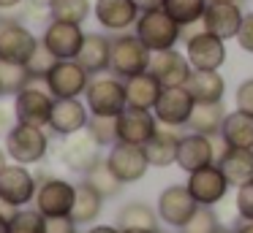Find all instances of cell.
Masks as SVG:
<instances>
[{"label": "cell", "mask_w": 253, "mask_h": 233, "mask_svg": "<svg viewBox=\"0 0 253 233\" xmlns=\"http://www.w3.org/2000/svg\"><path fill=\"white\" fill-rule=\"evenodd\" d=\"M123 233H155V231H147V228H126Z\"/></svg>", "instance_id": "52"}, {"label": "cell", "mask_w": 253, "mask_h": 233, "mask_svg": "<svg viewBox=\"0 0 253 233\" xmlns=\"http://www.w3.org/2000/svg\"><path fill=\"white\" fill-rule=\"evenodd\" d=\"M84 103H87L90 114L98 117H117L123 114V108L128 106V95H126V81L117 76H93L84 90Z\"/></svg>", "instance_id": "5"}, {"label": "cell", "mask_w": 253, "mask_h": 233, "mask_svg": "<svg viewBox=\"0 0 253 233\" xmlns=\"http://www.w3.org/2000/svg\"><path fill=\"white\" fill-rule=\"evenodd\" d=\"M220 171L226 173L231 187L253 182V149H240V146H226L223 155L218 157Z\"/></svg>", "instance_id": "25"}, {"label": "cell", "mask_w": 253, "mask_h": 233, "mask_svg": "<svg viewBox=\"0 0 253 233\" xmlns=\"http://www.w3.org/2000/svg\"><path fill=\"white\" fill-rule=\"evenodd\" d=\"M87 233H123L120 228H115V225H93Z\"/></svg>", "instance_id": "47"}, {"label": "cell", "mask_w": 253, "mask_h": 233, "mask_svg": "<svg viewBox=\"0 0 253 233\" xmlns=\"http://www.w3.org/2000/svg\"><path fill=\"white\" fill-rule=\"evenodd\" d=\"M117 228H147V231H158V211L144 200H131L117 211Z\"/></svg>", "instance_id": "31"}, {"label": "cell", "mask_w": 253, "mask_h": 233, "mask_svg": "<svg viewBox=\"0 0 253 233\" xmlns=\"http://www.w3.org/2000/svg\"><path fill=\"white\" fill-rule=\"evenodd\" d=\"M237 46H240L242 52L253 54V11H248L245 19H242L240 35H237Z\"/></svg>", "instance_id": "42"}, {"label": "cell", "mask_w": 253, "mask_h": 233, "mask_svg": "<svg viewBox=\"0 0 253 233\" xmlns=\"http://www.w3.org/2000/svg\"><path fill=\"white\" fill-rule=\"evenodd\" d=\"M90 122V108L79 98H55L49 117V130L60 138H68L74 133H82Z\"/></svg>", "instance_id": "18"}, {"label": "cell", "mask_w": 253, "mask_h": 233, "mask_svg": "<svg viewBox=\"0 0 253 233\" xmlns=\"http://www.w3.org/2000/svg\"><path fill=\"white\" fill-rule=\"evenodd\" d=\"M33 81L28 65H19V63H6L0 60V98H14L19 90Z\"/></svg>", "instance_id": "34"}, {"label": "cell", "mask_w": 253, "mask_h": 233, "mask_svg": "<svg viewBox=\"0 0 253 233\" xmlns=\"http://www.w3.org/2000/svg\"><path fill=\"white\" fill-rule=\"evenodd\" d=\"M106 163H109L112 173H115L123 184L139 182V179H144L147 168H153L150 160H147V155H144V146L126 144V141H117L115 146H109V152H106Z\"/></svg>", "instance_id": "13"}, {"label": "cell", "mask_w": 253, "mask_h": 233, "mask_svg": "<svg viewBox=\"0 0 253 233\" xmlns=\"http://www.w3.org/2000/svg\"><path fill=\"white\" fill-rule=\"evenodd\" d=\"M93 76L77 63V60H57L44 76L46 90L55 98H82Z\"/></svg>", "instance_id": "10"}, {"label": "cell", "mask_w": 253, "mask_h": 233, "mask_svg": "<svg viewBox=\"0 0 253 233\" xmlns=\"http://www.w3.org/2000/svg\"><path fill=\"white\" fill-rule=\"evenodd\" d=\"M161 90H164V84H161V81L155 79L153 73H150V70H144V73H136V76H131V79H126L128 106L155 108V103H158V98H161Z\"/></svg>", "instance_id": "28"}, {"label": "cell", "mask_w": 253, "mask_h": 233, "mask_svg": "<svg viewBox=\"0 0 253 233\" xmlns=\"http://www.w3.org/2000/svg\"><path fill=\"white\" fill-rule=\"evenodd\" d=\"M218 163V144L215 135L204 133H185L180 135V146H177V168L185 173H193L204 166Z\"/></svg>", "instance_id": "14"}, {"label": "cell", "mask_w": 253, "mask_h": 233, "mask_svg": "<svg viewBox=\"0 0 253 233\" xmlns=\"http://www.w3.org/2000/svg\"><path fill=\"white\" fill-rule=\"evenodd\" d=\"M220 141L226 146H240V149H253V114L234 108L226 114Z\"/></svg>", "instance_id": "26"}, {"label": "cell", "mask_w": 253, "mask_h": 233, "mask_svg": "<svg viewBox=\"0 0 253 233\" xmlns=\"http://www.w3.org/2000/svg\"><path fill=\"white\" fill-rule=\"evenodd\" d=\"M234 206H237V214H240V220H251V222H253V182L237 187Z\"/></svg>", "instance_id": "40"}, {"label": "cell", "mask_w": 253, "mask_h": 233, "mask_svg": "<svg viewBox=\"0 0 253 233\" xmlns=\"http://www.w3.org/2000/svg\"><path fill=\"white\" fill-rule=\"evenodd\" d=\"M177 146H180L177 128H164L161 125L153 138L144 144V155H147L153 168H169V166H177Z\"/></svg>", "instance_id": "24"}, {"label": "cell", "mask_w": 253, "mask_h": 233, "mask_svg": "<svg viewBox=\"0 0 253 233\" xmlns=\"http://www.w3.org/2000/svg\"><path fill=\"white\" fill-rule=\"evenodd\" d=\"M133 33L150 52H166V49H177L182 38V25L171 19L164 8H153L139 14Z\"/></svg>", "instance_id": "1"}, {"label": "cell", "mask_w": 253, "mask_h": 233, "mask_svg": "<svg viewBox=\"0 0 253 233\" xmlns=\"http://www.w3.org/2000/svg\"><path fill=\"white\" fill-rule=\"evenodd\" d=\"M8 166V152H6V146H0V171Z\"/></svg>", "instance_id": "51"}, {"label": "cell", "mask_w": 253, "mask_h": 233, "mask_svg": "<svg viewBox=\"0 0 253 233\" xmlns=\"http://www.w3.org/2000/svg\"><path fill=\"white\" fill-rule=\"evenodd\" d=\"M207 5H210V0H164V11L174 22H180L182 30H188L193 25H202Z\"/></svg>", "instance_id": "32"}, {"label": "cell", "mask_w": 253, "mask_h": 233, "mask_svg": "<svg viewBox=\"0 0 253 233\" xmlns=\"http://www.w3.org/2000/svg\"><path fill=\"white\" fill-rule=\"evenodd\" d=\"M8 225L11 233H46V217L39 209H14L8 214Z\"/></svg>", "instance_id": "37"}, {"label": "cell", "mask_w": 253, "mask_h": 233, "mask_svg": "<svg viewBox=\"0 0 253 233\" xmlns=\"http://www.w3.org/2000/svg\"><path fill=\"white\" fill-rule=\"evenodd\" d=\"M218 233H237V231H234V228H220Z\"/></svg>", "instance_id": "54"}, {"label": "cell", "mask_w": 253, "mask_h": 233, "mask_svg": "<svg viewBox=\"0 0 253 233\" xmlns=\"http://www.w3.org/2000/svg\"><path fill=\"white\" fill-rule=\"evenodd\" d=\"M55 63H57V57L41 43V46L36 49V54L28 60V70H30V76H33V81H44V76L49 73V68Z\"/></svg>", "instance_id": "39"}, {"label": "cell", "mask_w": 253, "mask_h": 233, "mask_svg": "<svg viewBox=\"0 0 253 233\" xmlns=\"http://www.w3.org/2000/svg\"><path fill=\"white\" fill-rule=\"evenodd\" d=\"M25 3H28V0H0V11H17V8H22Z\"/></svg>", "instance_id": "46"}, {"label": "cell", "mask_w": 253, "mask_h": 233, "mask_svg": "<svg viewBox=\"0 0 253 233\" xmlns=\"http://www.w3.org/2000/svg\"><path fill=\"white\" fill-rule=\"evenodd\" d=\"M218 231H220V220L212 206H199L191 220L180 228V233H218Z\"/></svg>", "instance_id": "38"}, {"label": "cell", "mask_w": 253, "mask_h": 233, "mask_svg": "<svg viewBox=\"0 0 253 233\" xmlns=\"http://www.w3.org/2000/svg\"><path fill=\"white\" fill-rule=\"evenodd\" d=\"M39 193H36V209L44 217H71L74 200H77V184L60 176H39Z\"/></svg>", "instance_id": "9"}, {"label": "cell", "mask_w": 253, "mask_h": 233, "mask_svg": "<svg viewBox=\"0 0 253 233\" xmlns=\"http://www.w3.org/2000/svg\"><path fill=\"white\" fill-rule=\"evenodd\" d=\"M153 52L139 41L136 33H117L112 35V60H109V73L117 79H131L136 73L150 70Z\"/></svg>", "instance_id": "2"}, {"label": "cell", "mask_w": 253, "mask_h": 233, "mask_svg": "<svg viewBox=\"0 0 253 233\" xmlns=\"http://www.w3.org/2000/svg\"><path fill=\"white\" fill-rule=\"evenodd\" d=\"M57 160H60L68 171L84 176V173L101 160V146L87 135V130H82V133H74V135H68V138H63L60 149H57Z\"/></svg>", "instance_id": "17"}, {"label": "cell", "mask_w": 253, "mask_h": 233, "mask_svg": "<svg viewBox=\"0 0 253 233\" xmlns=\"http://www.w3.org/2000/svg\"><path fill=\"white\" fill-rule=\"evenodd\" d=\"M196 209H199V203L191 195L188 184H169L166 190H161L158 206H155L158 220L164 222V225H169V228H177V231L191 220Z\"/></svg>", "instance_id": "12"}, {"label": "cell", "mask_w": 253, "mask_h": 233, "mask_svg": "<svg viewBox=\"0 0 253 233\" xmlns=\"http://www.w3.org/2000/svg\"><path fill=\"white\" fill-rule=\"evenodd\" d=\"M210 3H240V0H210Z\"/></svg>", "instance_id": "53"}, {"label": "cell", "mask_w": 253, "mask_h": 233, "mask_svg": "<svg viewBox=\"0 0 253 233\" xmlns=\"http://www.w3.org/2000/svg\"><path fill=\"white\" fill-rule=\"evenodd\" d=\"M0 233H11V225H8V214L0 211Z\"/></svg>", "instance_id": "48"}, {"label": "cell", "mask_w": 253, "mask_h": 233, "mask_svg": "<svg viewBox=\"0 0 253 233\" xmlns=\"http://www.w3.org/2000/svg\"><path fill=\"white\" fill-rule=\"evenodd\" d=\"M28 5H30V8H36V11H46L49 0H28Z\"/></svg>", "instance_id": "50"}, {"label": "cell", "mask_w": 253, "mask_h": 233, "mask_svg": "<svg viewBox=\"0 0 253 233\" xmlns=\"http://www.w3.org/2000/svg\"><path fill=\"white\" fill-rule=\"evenodd\" d=\"M234 103H237V108L253 114V76L245 81H240V87H237V92H234Z\"/></svg>", "instance_id": "41"}, {"label": "cell", "mask_w": 253, "mask_h": 233, "mask_svg": "<svg viewBox=\"0 0 253 233\" xmlns=\"http://www.w3.org/2000/svg\"><path fill=\"white\" fill-rule=\"evenodd\" d=\"M104 200H106L104 195L82 179L77 184V200H74V209H71V220L77 225H93L104 211Z\"/></svg>", "instance_id": "29"}, {"label": "cell", "mask_w": 253, "mask_h": 233, "mask_svg": "<svg viewBox=\"0 0 253 233\" xmlns=\"http://www.w3.org/2000/svg\"><path fill=\"white\" fill-rule=\"evenodd\" d=\"M14 114L17 122L36 125V128H49L52 106H55V95L46 90L44 81H30L25 90H19L14 95Z\"/></svg>", "instance_id": "7"}, {"label": "cell", "mask_w": 253, "mask_h": 233, "mask_svg": "<svg viewBox=\"0 0 253 233\" xmlns=\"http://www.w3.org/2000/svg\"><path fill=\"white\" fill-rule=\"evenodd\" d=\"M158 128H161V122L155 119L153 108L126 106L123 114H117V135H120V141H126V144L144 146L155 135Z\"/></svg>", "instance_id": "19"}, {"label": "cell", "mask_w": 253, "mask_h": 233, "mask_svg": "<svg viewBox=\"0 0 253 233\" xmlns=\"http://www.w3.org/2000/svg\"><path fill=\"white\" fill-rule=\"evenodd\" d=\"M185 87L196 103H220L226 95V79L218 70H193Z\"/></svg>", "instance_id": "27"}, {"label": "cell", "mask_w": 253, "mask_h": 233, "mask_svg": "<svg viewBox=\"0 0 253 233\" xmlns=\"http://www.w3.org/2000/svg\"><path fill=\"white\" fill-rule=\"evenodd\" d=\"M155 233H166V231H155Z\"/></svg>", "instance_id": "55"}, {"label": "cell", "mask_w": 253, "mask_h": 233, "mask_svg": "<svg viewBox=\"0 0 253 233\" xmlns=\"http://www.w3.org/2000/svg\"><path fill=\"white\" fill-rule=\"evenodd\" d=\"M139 11H153V8H164V0H133Z\"/></svg>", "instance_id": "45"}, {"label": "cell", "mask_w": 253, "mask_h": 233, "mask_svg": "<svg viewBox=\"0 0 253 233\" xmlns=\"http://www.w3.org/2000/svg\"><path fill=\"white\" fill-rule=\"evenodd\" d=\"M142 11L136 8L133 0H95L93 16L106 33H128L136 27V19Z\"/></svg>", "instance_id": "20"}, {"label": "cell", "mask_w": 253, "mask_h": 233, "mask_svg": "<svg viewBox=\"0 0 253 233\" xmlns=\"http://www.w3.org/2000/svg\"><path fill=\"white\" fill-rule=\"evenodd\" d=\"M46 14H49V19L84 25L87 16L93 14V3H90V0H49Z\"/></svg>", "instance_id": "33"}, {"label": "cell", "mask_w": 253, "mask_h": 233, "mask_svg": "<svg viewBox=\"0 0 253 233\" xmlns=\"http://www.w3.org/2000/svg\"><path fill=\"white\" fill-rule=\"evenodd\" d=\"M242 19H245V11L240 3H210L204 11L202 27L223 41H237Z\"/></svg>", "instance_id": "21"}, {"label": "cell", "mask_w": 253, "mask_h": 233, "mask_svg": "<svg viewBox=\"0 0 253 233\" xmlns=\"http://www.w3.org/2000/svg\"><path fill=\"white\" fill-rule=\"evenodd\" d=\"M109 60H112V38L104 35V33H87L82 49L77 54V63L90 76H98L109 70Z\"/></svg>", "instance_id": "23"}, {"label": "cell", "mask_w": 253, "mask_h": 233, "mask_svg": "<svg viewBox=\"0 0 253 233\" xmlns=\"http://www.w3.org/2000/svg\"><path fill=\"white\" fill-rule=\"evenodd\" d=\"M185 57L188 63H191L193 70H220L226 63V57H229V52H226V41L218 35H212V33H207L202 27V30H193L188 33L185 38Z\"/></svg>", "instance_id": "8"}, {"label": "cell", "mask_w": 253, "mask_h": 233, "mask_svg": "<svg viewBox=\"0 0 253 233\" xmlns=\"http://www.w3.org/2000/svg\"><path fill=\"white\" fill-rule=\"evenodd\" d=\"M84 182L87 184H93L95 190H98L104 198H112V195H117L120 193V187H123V182L112 173V168H109V163H106V157H101L98 163H95L93 168H90L87 173H84Z\"/></svg>", "instance_id": "35"}, {"label": "cell", "mask_w": 253, "mask_h": 233, "mask_svg": "<svg viewBox=\"0 0 253 233\" xmlns=\"http://www.w3.org/2000/svg\"><path fill=\"white\" fill-rule=\"evenodd\" d=\"M193 108H196V100L188 92V87H164L153 114L164 128L180 130V128H188V119H191Z\"/></svg>", "instance_id": "11"}, {"label": "cell", "mask_w": 253, "mask_h": 233, "mask_svg": "<svg viewBox=\"0 0 253 233\" xmlns=\"http://www.w3.org/2000/svg\"><path fill=\"white\" fill-rule=\"evenodd\" d=\"M150 73H153L164 87H185L188 79H191V73H193V68H191V63H188L185 52L166 49V52H153Z\"/></svg>", "instance_id": "22"}, {"label": "cell", "mask_w": 253, "mask_h": 233, "mask_svg": "<svg viewBox=\"0 0 253 233\" xmlns=\"http://www.w3.org/2000/svg\"><path fill=\"white\" fill-rule=\"evenodd\" d=\"M234 231H237V233H253V222H251V220H242L240 225L234 228Z\"/></svg>", "instance_id": "49"}, {"label": "cell", "mask_w": 253, "mask_h": 233, "mask_svg": "<svg viewBox=\"0 0 253 233\" xmlns=\"http://www.w3.org/2000/svg\"><path fill=\"white\" fill-rule=\"evenodd\" d=\"M87 135L95 141V144L101 146V149H109V146H115L117 141H120V135H117V117H98V114H90V122H87Z\"/></svg>", "instance_id": "36"}, {"label": "cell", "mask_w": 253, "mask_h": 233, "mask_svg": "<svg viewBox=\"0 0 253 233\" xmlns=\"http://www.w3.org/2000/svg\"><path fill=\"white\" fill-rule=\"evenodd\" d=\"M17 125V114H14V103H6L0 98V135L6 138L11 133V128Z\"/></svg>", "instance_id": "43"}, {"label": "cell", "mask_w": 253, "mask_h": 233, "mask_svg": "<svg viewBox=\"0 0 253 233\" xmlns=\"http://www.w3.org/2000/svg\"><path fill=\"white\" fill-rule=\"evenodd\" d=\"M87 33L82 30V25L74 22H60V19H49L41 33V43L55 54L57 60H77L79 49L84 43Z\"/></svg>", "instance_id": "15"}, {"label": "cell", "mask_w": 253, "mask_h": 233, "mask_svg": "<svg viewBox=\"0 0 253 233\" xmlns=\"http://www.w3.org/2000/svg\"><path fill=\"white\" fill-rule=\"evenodd\" d=\"M39 46L41 35H36L19 16H0V60L28 65Z\"/></svg>", "instance_id": "4"}, {"label": "cell", "mask_w": 253, "mask_h": 233, "mask_svg": "<svg viewBox=\"0 0 253 233\" xmlns=\"http://www.w3.org/2000/svg\"><path fill=\"white\" fill-rule=\"evenodd\" d=\"M188 190H191V195L196 198L199 206H215L220 203V200L229 195V179H226V173L220 171L218 163H212V166H204L199 168V171L188 173Z\"/></svg>", "instance_id": "16"}, {"label": "cell", "mask_w": 253, "mask_h": 233, "mask_svg": "<svg viewBox=\"0 0 253 233\" xmlns=\"http://www.w3.org/2000/svg\"><path fill=\"white\" fill-rule=\"evenodd\" d=\"M36 193H39V179L28 166L8 163L0 171V206L22 209V206L36 200Z\"/></svg>", "instance_id": "6"}, {"label": "cell", "mask_w": 253, "mask_h": 233, "mask_svg": "<svg viewBox=\"0 0 253 233\" xmlns=\"http://www.w3.org/2000/svg\"><path fill=\"white\" fill-rule=\"evenodd\" d=\"M3 146L8 152L11 163H22V166H39L49 152V135L46 128H36V125L17 122L11 133L3 138Z\"/></svg>", "instance_id": "3"}, {"label": "cell", "mask_w": 253, "mask_h": 233, "mask_svg": "<svg viewBox=\"0 0 253 233\" xmlns=\"http://www.w3.org/2000/svg\"><path fill=\"white\" fill-rule=\"evenodd\" d=\"M226 106L220 103H196L191 119H188V128L193 133H204V135H220L223 130V119H226Z\"/></svg>", "instance_id": "30"}, {"label": "cell", "mask_w": 253, "mask_h": 233, "mask_svg": "<svg viewBox=\"0 0 253 233\" xmlns=\"http://www.w3.org/2000/svg\"><path fill=\"white\" fill-rule=\"evenodd\" d=\"M77 228L71 217H46V233H77Z\"/></svg>", "instance_id": "44"}]
</instances>
